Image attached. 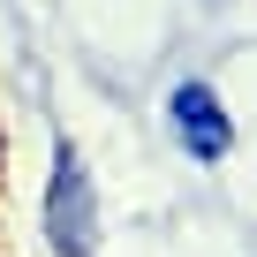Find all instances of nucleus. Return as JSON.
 Masks as SVG:
<instances>
[{"label":"nucleus","mask_w":257,"mask_h":257,"mask_svg":"<svg viewBox=\"0 0 257 257\" xmlns=\"http://www.w3.org/2000/svg\"><path fill=\"white\" fill-rule=\"evenodd\" d=\"M98 234H106V219H98V182H91V167H83L76 144H53L46 242H53V257H98Z\"/></svg>","instance_id":"f257e3e1"},{"label":"nucleus","mask_w":257,"mask_h":257,"mask_svg":"<svg viewBox=\"0 0 257 257\" xmlns=\"http://www.w3.org/2000/svg\"><path fill=\"white\" fill-rule=\"evenodd\" d=\"M167 128H174V144L189 152V167H219L234 152V113L219 106V91L204 76H182L167 91Z\"/></svg>","instance_id":"f03ea898"}]
</instances>
